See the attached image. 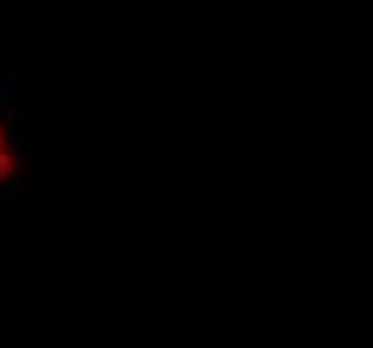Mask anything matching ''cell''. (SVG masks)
Masks as SVG:
<instances>
[{"mask_svg":"<svg viewBox=\"0 0 373 348\" xmlns=\"http://www.w3.org/2000/svg\"><path fill=\"white\" fill-rule=\"evenodd\" d=\"M8 153H11L14 158H22V153H24V145L19 142V137L8 134Z\"/></svg>","mask_w":373,"mask_h":348,"instance_id":"1","label":"cell"},{"mask_svg":"<svg viewBox=\"0 0 373 348\" xmlns=\"http://www.w3.org/2000/svg\"><path fill=\"white\" fill-rule=\"evenodd\" d=\"M11 153H0V180H6L11 174Z\"/></svg>","mask_w":373,"mask_h":348,"instance_id":"2","label":"cell"},{"mask_svg":"<svg viewBox=\"0 0 373 348\" xmlns=\"http://www.w3.org/2000/svg\"><path fill=\"white\" fill-rule=\"evenodd\" d=\"M0 121H8V124H11V121H16V112L11 107H0Z\"/></svg>","mask_w":373,"mask_h":348,"instance_id":"3","label":"cell"}]
</instances>
